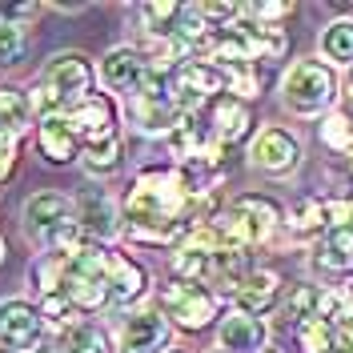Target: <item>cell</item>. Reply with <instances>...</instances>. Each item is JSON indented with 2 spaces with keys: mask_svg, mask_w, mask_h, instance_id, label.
Here are the masks:
<instances>
[{
  "mask_svg": "<svg viewBox=\"0 0 353 353\" xmlns=\"http://www.w3.org/2000/svg\"><path fill=\"white\" fill-rule=\"evenodd\" d=\"M77 205V225L92 245H117L125 237V217H121V197L105 189H85L72 197Z\"/></svg>",
  "mask_w": 353,
  "mask_h": 353,
  "instance_id": "30bf717a",
  "label": "cell"
},
{
  "mask_svg": "<svg viewBox=\"0 0 353 353\" xmlns=\"http://www.w3.org/2000/svg\"><path fill=\"white\" fill-rule=\"evenodd\" d=\"M217 350L221 353H261L269 350V325L253 313L241 309H225L217 321Z\"/></svg>",
  "mask_w": 353,
  "mask_h": 353,
  "instance_id": "2e32d148",
  "label": "cell"
},
{
  "mask_svg": "<svg viewBox=\"0 0 353 353\" xmlns=\"http://www.w3.org/2000/svg\"><path fill=\"white\" fill-rule=\"evenodd\" d=\"M17 165H21V137L8 132V129H0V185L12 181Z\"/></svg>",
  "mask_w": 353,
  "mask_h": 353,
  "instance_id": "d6a6232c",
  "label": "cell"
},
{
  "mask_svg": "<svg viewBox=\"0 0 353 353\" xmlns=\"http://www.w3.org/2000/svg\"><path fill=\"white\" fill-rule=\"evenodd\" d=\"M217 97H225V72L213 61H185L173 68V101L181 112H205Z\"/></svg>",
  "mask_w": 353,
  "mask_h": 353,
  "instance_id": "8fae6325",
  "label": "cell"
},
{
  "mask_svg": "<svg viewBox=\"0 0 353 353\" xmlns=\"http://www.w3.org/2000/svg\"><path fill=\"white\" fill-rule=\"evenodd\" d=\"M65 277H68V257H61V253H37V257L28 261L32 301H41L48 293H65Z\"/></svg>",
  "mask_w": 353,
  "mask_h": 353,
  "instance_id": "603a6c76",
  "label": "cell"
},
{
  "mask_svg": "<svg viewBox=\"0 0 353 353\" xmlns=\"http://www.w3.org/2000/svg\"><path fill=\"white\" fill-rule=\"evenodd\" d=\"M28 353H65V345H61V337H44L37 350H28Z\"/></svg>",
  "mask_w": 353,
  "mask_h": 353,
  "instance_id": "d590c367",
  "label": "cell"
},
{
  "mask_svg": "<svg viewBox=\"0 0 353 353\" xmlns=\"http://www.w3.org/2000/svg\"><path fill=\"white\" fill-rule=\"evenodd\" d=\"M105 277H109V313L112 317H125L132 309H141L153 293V273L141 257H132L125 249L109 245V257H105Z\"/></svg>",
  "mask_w": 353,
  "mask_h": 353,
  "instance_id": "ba28073f",
  "label": "cell"
},
{
  "mask_svg": "<svg viewBox=\"0 0 353 353\" xmlns=\"http://www.w3.org/2000/svg\"><path fill=\"white\" fill-rule=\"evenodd\" d=\"M317 301H321V285H309V281H301V285H293L285 297H281V317H285L289 325L297 330L301 321L317 317Z\"/></svg>",
  "mask_w": 353,
  "mask_h": 353,
  "instance_id": "f1b7e54d",
  "label": "cell"
},
{
  "mask_svg": "<svg viewBox=\"0 0 353 353\" xmlns=\"http://www.w3.org/2000/svg\"><path fill=\"white\" fill-rule=\"evenodd\" d=\"M173 325L169 317L157 305H141L125 313L112 330V341H117V353H165L173 350Z\"/></svg>",
  "mask_w": 353,
  "mask_h": 353,
  "instance_id": "9c48e42d",
  "label": "cell"
},
{
  "mask_svg": "<svg viewBox=\"0 0 353 353\" xmlns=\"http://www.w3.org/2000/svg\"><path fill=\"white\" fill-rule=\"evenodd\" d=\"M28 48H32V41H28V28L24 24L0 21V68L4 72L8 68H21L28 61Z\"/></svg>",
  "mask_w": 353,
  "mask_h": 353,
  "instance_id": "4dcf8cb0",
  "label": "cell"
},
{
  "mask_svg": "<svg viewBox=\"0 0 353 353\" xmlns=\"http://www.w3.org/2000/svg\"><path fill=\"white\" fill-rule=\"evenodd\" d=\"M297 345H301V353H345L337 330H333L325 317H309V321H301V325H297Z\"/></svg>",
  "mask_w": 353,
  "mask_h": 353,
  "instance_id": "4316f807",
  "label": "cell"
},
{
  "mask_svg": "<svg viewBox=\"0 0 353 353\" xmlns=\"http://www.w3.org/2000/svg\"><path fill=\"white\" fill-rule=\"evenodd\" d=\"M37 153L48 161V165H57V169H65V165H81V137L72 129V121L65 117H44L37 121Z\"/></svg>",
  "mask_w": 353,
  "mask_h": 353,
  "instance_id": "e0dca14e",
  "label": "cell"
},
{
  "mask_svg": "<svg viewBox=\"0 0 353 353\" xmlns=\"http://www.w3.org/2000/svg\"><path fill=\"white\" fill-rule=\"evenodd\" d=\"M68 121L81 137V145H97V141H109V137H121V125H125V112H121V101L109 97V92H92L81 105L68 109Z\"/></svg>",
  "mask_w": 353,
  "mask_h": 353,
  "instance_id": "5bb4252c",
  "label": "cell"
},
{
  "mask_svg": "<svg viewBox=\"0 0 353 353\" xmlns=\"http://www.w3.org/2000/svg\"><path fill=\"white\" fill-rule=\"evenodd\" d=\"M101 85L97 77V61L81 52V48H65V52H52L41 65V77L28 85V101L37 121L44 117H65L72 105H81L85 97H92Z\"/></svg>",
  "mask_w": 353,
  "mask_h": 353,
  "instance_id": "7a4b0ae2",
  "label": "cell"
},
{
  "mask_svg": "<svg viewBox=\"0 0 353 353\" xmlns=\"http://www.w3.org/2000/svg\"><path fill=\"white\" fill-rule=\"evenodd\" d=\"M350 97H353V68H350Z\"/></svg>",
  "mask_w": 353,
  "mask_h": 353,
  "instance_id": "f35d334b",
  "label": "cell"
},
{
  "mask_svg": "<svg viewBox=\"0 0 353 353\" xmlns=\"http://www.w3.org/2000/svg\"><path fill=\"white\" fill-rule=\"evenodd\" d=\"M125 165V141L121 137H109V141H97V145H85L81 149V169H85L88 181H112Z\"/></svg>",
  "mask_w": 353,
  "mask_h": 353,
  "instance_id": "44dd1931",
  "label": "cell"
},
{
  "mask_svg": "<svg viewBox=\"0 0 353 353\" xmlns=\"http://www.w3.org/2000/svg\"><path fill=\"white\" fill-rule=\"evenodd\" d=\"M37 12H41L37 4H0V21H8V24H24L28 17H37Z\"/></svg>",
  "mask_w": 353,
  "mask_h": 353,
  "instance_id": "836d02e7",
  "label": "cell"
},
{
  "mask_svg": "<svg viewBox=\"0 0 353 353\" xmlns=\"http://www.w3.org/2000/svg\"><path fill=\"white\" fill-rule=\"evenodd\" d=\"M285 225L297 233V237H321L330 229V217H325V201L321 197H301L289 205Z\"/></svg>",
  "mask_w": 353,
  "mask_h": 353,
  "instance_id": "d4e9b609",
  "label": "cell"
},
{
  "mask_svg": "<svg viewBox=\"0 0 353 353\" xmlns=\"http://www.w3.org/2000/svg\"><path fill=\"white\" fill-rule=\"evenodd\" d=\"M337 97H341L337 68H330L317 57L293 61L285 68V77H281V105L293 117H330Z\"/></svg>",
  "mask_w": 353,
  "mask_h": 353,
  "instance_id": "277c9868",
  "label": "cell"
},
{
  "mask_svg": "<svg viewBox=\"0 0 353 353\" xmlns=\"http://www.w3.org/2000/svg\"><path fill=\"white\" fill-rule=\"evenodd\" d=\"M249 165L261 169V173H269V176L293 173V169L301 165V141L289 129L269 125V129H261L253 137V145H249Z\"/></svg>",
  "mask_w": 353,
  "mask_h": 353,
  "instance_id": "9a60e30c",
  "label": "cell"
},
{
  "mask_svg": "<svg viewBox=\"0 0 353 353\" xmlns=\"http://www.w3.org/2000/svg\"><path fill=\"white\" fill-rule=\"evenodd\" d=\"M229 301H233V309H241V313L261 317L273 305H281V277L273 269H249L241 281L233 285Z\"/></svg>",
  "mask_w": 353,
  "mask_h": 353,
  "instance_id": "ac0fdd59",
  "label": "cell"
},
{
  "mask_svg": "<svg viewBox=\"0 0 353 353\" xmlns=\"http://www.w3.org/2000/svg\"><path fill=\"white\" fill-rule=\"evenodd\" d=\"M345 353H353V345H350V350H345Z\"/></svg>",
  "mask_w": 353,
  "mask_h": 353,
  "instance_id": "7bdbcfd3",
  "label": "cell"
},
{
  "mask_svg": "<svg viewBox=\"0 0 353 353\" xmlns=\"http://www.w3.org/2000/svg\"><path fill=\"white\" fill-rule=\"evenodd\" d=\"M149 72H153V65H149L141 44H112L109 52L97 61V77H101L105 92L109 97H125V101L145 85Z\"/></svg>",
  "mask_w": 353,
  "mask_h": 353,
  "instance_id": "7c38bea8",
  "label": "cell"
},
{
  "mask_svg": "<svg viewBox=\"0 0 353 353\" xmlns=\"http://www.w3.org/2000/svg\"><path fill=\"white\" fill-rule=\"evenodd\" d=\"M205 117H209V129H213V137H217L221 145L229 149V145H241L245 137L253 132V109L245 105V101H237V97H217L209 109H205Z\"/></svg>",
  "mask_w": 353,
  "mask_h": 353,
  "instance_id": "d6986e66",
  "label": "cell"
},
{
  "mask_svg": "<svg viewBox=\"0 0 353 353\" xmlns=\"http://www.w3.org/2000/svg\"><path fill=\"white\" fill-rule=\"evenodd\" d=\"M330 325H333V330H337V337H341V345L350 350V345H353V301H350V305H345V309H341L337 317H333Z\"/></svg>",
  "mask_w": 353,
  "mask_h": 353,
  "instance_id": "e575fe53",
  "label": "cell"
},
{
  "mask_svg": "<svg viewBox=\"0 0 353 353\" xmlns=\"http://www.w3.org/2000/svg\"><path fill=\"white\" fill-rule=\"evenodd\" d=\"M121 112H125V125H129L137 137L169 141L176 117H181V109H176V101H173V72H169V68H153V72L145 77V85L121 105Z\"/></svg>",
  "mask_w": 353,
  "mask_h": 353,
  "instance_id": "5b68a950",
  "label": "cell"
},
{
  "mask_svg": "<svg viewBox=\"0 0 353 353\" xmlns=\"http://www.w3.org/2000/svg\"><path fill=\"white\" fill-rule=\"evenodd\" d=\"M317 44H321V61L330 68H353V21L350 17L325 24Z\"/></svg>",
  "mask_w": 353,
  "mask_h": 353,
  "instance_id": "cb8c5ba5",
  "label": "cell"
},
{
  "mask_svg": "<svg viewBox=\"0 0 353 353\" xmlns=\"http://www.w3.org/2000/svg\"><path fill=\"white\" fill-rule=\"evenodd\" d=\"M137 17H141V28H145V41H165V37L173 32L176 17H181V4L153 0V4H141Z\"/></svg>",
  "mask_w": 353,
  "mask_h": 353,
  "instance_id": "f546056e",
  "label": "cell"
},
{
  "mask_svg": "<svg viewBox=\"0 0 353 353\" xmlns=\"http://www.w3.org/2000/svg\"><path fill=\"white\" fill-rule=\"evenodd\" d=\"M345 157H350V173H353V149H350V153H345Z\"/></svg>",
  "mask_w": 353,
  "mask_h": 353,
  "instance_id": "ab89813d",
  "label": "cell"
},
{
  "mask_svg": "<svg viewBox=\"0 0 353 353\" xmlns=\"http://www.w3.org/2000/svg\"><path fill=\"white\" fill-rule=\"evenodd\" d=\"M321 141L337 149V153H350L353 149V117L341 109H333L330 117H321Z\"/></svg>",
  "mask_w": 353,
  "mask_h": 353,
  "instance_id": "1f68e13d",
  "label": "cell"
},
{
  "mask_svg": "<svg viewBox=\"0 0 353 353\" xmlns=\"http://www.w3.org/2000/svg\"><path fill=\"white\" fill-rule=\"evenodd\" d=\"M61 345H65V353H117L112 333L97 321H81L77 330H68L61 337Z\"/></svg>",
  "mask_w": 353,
  "mask_h": 353,
  "instance_id": "484cf974",
  "label": "cell"
},
{
  "mask_svg": "<svg viewBox=\"0 0 353 353\" xmlns=\"http://www.w3.org/2000/svg\"><path fill=\"white\" fill-rule=\"evenodd\" d=\"M313 269L317 273H330V277H341L353 269V225H341V229H325L321 241L313 245Z\"/></svg>",
  "mask_w": 353,
  "mask_h": 353,
  "instance_id": "ffe728a7",
  "label": "cell"
},
{
  "mask_svg": "<svg viewBox=\"0 0 353 353\" xmlns=\"http://www.w3.org/2000/svg\"><path fill=\"white\" fill-rule=\"evenodd\" d=\"M125 241L137 249H176L189 229L213 217V201L189 197L176 165H145L121 193Z\"/></svg>",
  "mask_w": 353,
  "mask_h": 353,
  "instance_id": "6da1fadb",
  "label": "cell"
},
{
  "mask_svg": "<svg viewBox=\"0 0 353 353\" xmlns=\"http://www.w3.org/2000/svg\"><path fill=\"white\" fill-rule=\"evenodd\" d=\"M225 72V97H237V101H253L261 97L265 88V77H261V65H217Z\"/></svg>",
  "mask_w": 353,
  "mask_h": 353,
  "instance_id": "83f0119b",
  "label": "cell"
},
{
  "mask_svg": "<svg viewBox=\"0 0 353 353\" xmlns=\"http://www.w3.org/2000/svg\"><path fill=\"white\" fill-rule=\"evenodd\" d=\"M44 337H48V325H44L32 297H4L0 301V345L8 353L37 350Z\"/></svg>",
  "mask_w": 353,
  "mask_h": 353,
  "instance_id": "4fadbf2b",
  "label": "cell"
},
{
  "mask_svg": "<svg viewBox=\"0 0 353 353\" xmlns=\"http://www.w3.org/2000/svg\"><path fill=\"white\" fill-rule=\"evenodd\" d=\"M261 353H277V350H261Z\"/></svg>",
  "mask_w": 353,
  "mask_h": 353,
  "instance_id": "60d3db41",
  "label": "cell"
},
{
  "mask_svg": "<svg viewBox=\"0 0 353 353\" xmlns=\"http://www.w3.org/2000/svg\"><path fill=\"white\" fill-rule=\"evenodd\" d=\"M72 225H77V205L61 189H41L21 205V229L37 253H44Z\"/></svg>",
  "mask_w": 353,
  "mask_h": 353,
  "instance_id": "52a82bcc",
  "label": "cell"
},
{
  "mask_svg": "<svg viewBox=\"0 0 353 353\" xmlns=\"http://www.w3.org/2000/svg\"><path fill=\"white\" fill-rule=\"evenodd\" d=\"M165 353H189V350H181V345H173V350H165Z\"/></svg>",
  "mask_w": 353,
  "mask_h": 353,
  "instance_id": "74e56055",
  "label": "cell"
},
{
  "mask_svg": "<svg viewBox=\"0 0 353 353\" xmlns=\"http://www.w3.org/2000/svg\"><path fill=\"white\" fill-rule=\"evenodd\" d=\"M0 353H8V350H4V345H0Z\"/></svg>",
  "mask_w": 353,
  "mask_h": 353,
  "instance_id": "b9f144b4",
  "label": "cell"
},
{
  "mask_svg": "<svg viewBox=\"0 0 353 353\" xmlns=\"http://www.w3.org/2000/svg\"><path fill=\"white\" fill-rule=\"evenodd\" d=\"M157 309L169 317V325L181 333H205L221 321V297L209 285L193 281H176L169 277L165 285H157Z\"/></svg>",
  "mask_w": 353,
  "mask_h": 353,
  "instance_id": "8992f818",
  "label": "cell"
},
{
  "mask_svg": "<svg viewBox=\"0 0 353 353\" xmlns=\"http://www.w3.org/2000/svg\"><path fill=\"white\" fill-rule=\"evenodd\" d=\"M4 265H8V241L0 237V269H4Z\"/></svg>",
  "mask_w": 353,
  "mask_h": 353,
  "instance_id": "8d00e7d4",
  "label": "cell"
},
{
  "mask_svg": "<svg viewBox=\"0 0 353 353\" xmlns=\"http://www.w3.org/2000/svg\"><path fill=\"white\" fill-rule=\"evenodd\" d=\"M0 129L17 132L24 141V132L37 129V112L28 101V88L24 85H0Z\"/></svg>",
  "mask_w": 353,
  "mask_h": 353,
  "instance_id": "7402d4cb",
  "label": "cell"
},
{
  "mask_svg": "<svg viewBox=\"0 0 353 353\" xmlns=\"http://www.w3.org/2000/svg\"><path fill=\"white\" fill-rule=\"evenodd\" d=\"M213 229L225 249H237V253H253L257 245H265L277 225H281V209L269 197H257V193H245L233 205H225L221 213H213Z\"/></svg>",
  "mask_w": 353,
  "mask_h": 353,
  "instance_id": "3957f363",
  "label": "cell"
}]
</instances>
